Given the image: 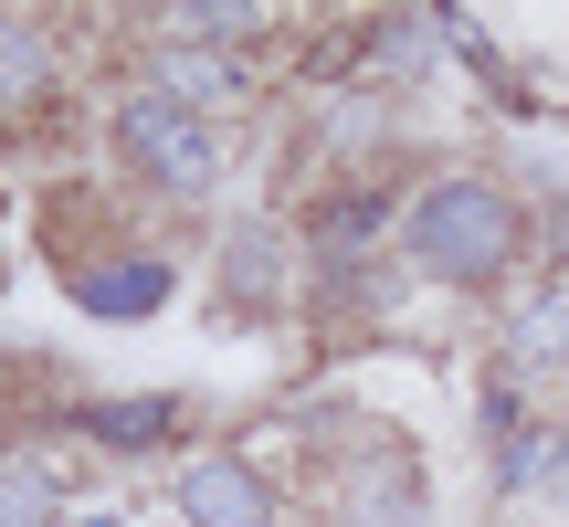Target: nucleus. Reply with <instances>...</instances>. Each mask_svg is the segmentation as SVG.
I'll return each instance as SVG.
<instances>
[{
	"label": "nucleus",
	"mask_w": 569,
	"mask_h": 527,
	"mask_svg": "<svg viewBox=\"0 0 569 527\" xmlns=\"http://www.w3.org/2000/svg\"><path fill=\"white\" fill-rule=\"evenodd\" d=\"M180 517L190 527H274V496H264V475L243 454H201L180 475Z\"/></svg>",
	"instance_id": "nucleus-3"
},
{
	"label": "nucleus",
	"mask_w": 569,
	"mask_h": 527,
	"mask_svg": "<svg viewBox=\"0 0 569 527\" xmlns=\"http://www.w3.org/2000/svg\"><path fill=\"white\" fill-rule=\"evenodd\" d=\"M159 296H169V264L159 253H127V264H84L74 275V306L84 317H159Z\"/></svg>",
	"instance_id": "nucleus-4"
},
{
	"label": "nucleus",
	"mask_w": 569,
	"mask_h": 527,
	"mask_svg": "<svg viewBox=\"0 0 569 527\" xmlns=\"http://www.w3.org/2000/svg\"><path fill=\"white\" fill-rule=\"evenodd\" d=\"M401 243H411V264H422L432 285H496L517 264V243H528V211L496 180L453 169V180H432L422 201L401 211Z\"/></svg>",
	"instance_id": "nucleus-1"
},
{
	"label": "nucleus",
	"mask_w": 569,
	"mask_h": 527,
	"mask_svg": "<svg viewBox=\"0 0 569 527\" xmlns=\"http://www.w3.org/2000/svg\"><path fill=\"white\" fill-rule=\"evenodd\" d=\"M549 465H569L559 432H517V444L496 454V486H507V496H538V486H549Z\"/></svg>",
	"instance_id": "nucleus-10"
},
{
	"label": "nucleus",
	"mask_w": 569,
	"mask_h": 527,
	"mask_svg": "<svg viewBox=\"0 0 569 527\" xmlns=\"http://www.w3.org/2000/svg\"><path fill=\"white\" fill-rule=\"evenodd\" d=\"M117 148H127V169H148V180L180 190V201H201V190L222 180V127L169 106V96H127L117 106Z\"/></svg>",
	"instance_id": "nucleus-2"
},
{
	"label": "nucleus",
	"mask_w": 569,
	"mask_h": 527,
	"mask_svg": "<svg viewBox=\"0 0 569 527\" xmlns=\"http://www.w3.org/2000/svg\"><path fill=\"white\" fill-rule=\"evenodd\" d=\"M0 527H63V496H53V475H42V465H11V475H0Z\"/></svg>",
	"instance_id": "nucleus-9"
},
{
	"label": "nucleus",
	"mask_w": 569,
	"mask_h": 527,
	"mask_svg": "<svg viewBox=\"0 0 569 527\" xmlns=\"http://www.w3.org/2000/svg\"><path fill=\"white\" fill-rule=\"evenodd\" d=\"M507 359H517V369H559V359H569V285H549V296L507 327Z\"/></svg>",
	"instance_id": "nucleus-7"
},
{
	"label": "nucleus",
	"mask_w": 569,
	"mask_h": 527,
	"mask_svg": "<svg viewBox=\"0 0 569 527\" xmlns=\"http://www.w3.org/2000/svg\"><path fill=\"white\" fill-rule=\"evenodd\" d=\"M253 275L274 285V243L264 232H232V296H253Z\"/></svg>",
	"instance_id": "nucleus-11"
},
{
	"label": "nucleus",
	"mask_w": 569,
	"mask_h": 527,
	"mask_svg": "<svg viewBox=\"0 0 569 527\" xmlns=\"http://www.w3.org/2000/svg\"><path fill=\"white\" fill-rule=\"evenodd\" d=\"M42 74H53V32L21 11H0V106H32Z\"/></svg>",
	"instance_id": "nucleus-6"
},
{
	"label": "nucleus",
	"mask_w": 569,
	"mask_h": 527,
	"mask_svg": "<svg viewBox=\"0 0 569 527\" xmlns=\"http://www.w3.org/2000/svg\"><path fill=\"white\" fill-rule=\"evenodd\" d=\"M369 232H380V201H369V190H359V201H338V211H327V243H369Z\"/></svg>",
	"instance_id": "nucleus-12"
},
{
	"label": "nucleus",
	"mask_w": 569,
	"mask_h": 527,
	"mask_svg": "<svg viewBox=\"0 0 569 527\" xmlns=\"http://www.w3.org/2000/svg\"><path fill=\"white\" fill-rule=\"evenodd\" d=\"M84 432H96V444H169V432H180V401H96Z\"/></svg>",
	"instance_id": "nucleus-8"
},
{
	"label": "nucleus",
	"mask_w": 569,
	"mask_h": 527,
	"mask_svg": "<svg viewBox=\"0 0 569 527\" xmlns=\"http://www.w3.org/2000/svg\"><path fill=\"white\" fill-rule=\"evenodd\" d=\"M148 96H169V106H190V117H211V106L243 96V74H232V63H211L201 42H159V53H148Z\"/></svg>",
	"instance_id": "nucleus-5"
}]
</instances>
